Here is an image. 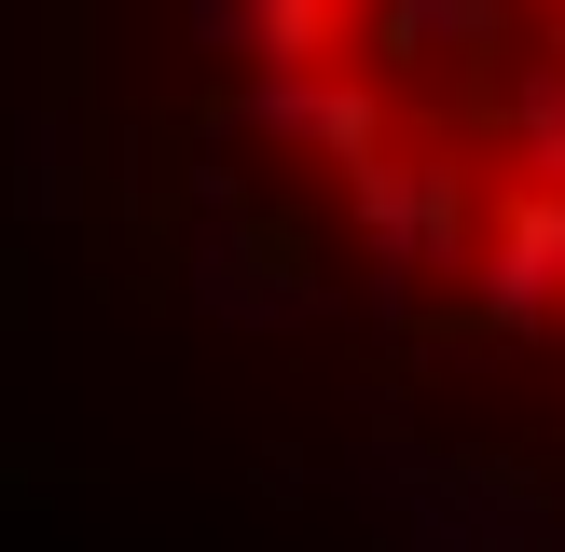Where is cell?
<instances>
[{
	"instance_id": "obj_1",
	"label": "cell",
	"mask_w": 565,
	"mask_h": 552,
	"mask_svg": "<svg viewBox=\"0 0 565 552\" xmlns=\"http://www.w3.org/2000/svg\"><path fill=\"white\" fill-rule=\"evenodd\" d=\"M276 110L511 318H565V0H248Z\"/></svg>"
}]
</instances>
